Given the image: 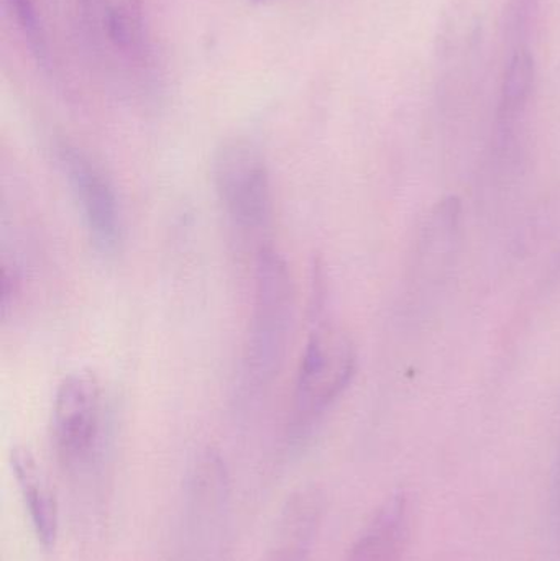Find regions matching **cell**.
I'll return each instance as SVG.
<instances>
[{
	"label": "cell",
	"instance_id": "cell-1",
	"mask_svg": "<svg viewBox=\"0 0 560 561\" xmlns=\"http://www.w3.org/2000/svg\"><path fill=\"white\" fill-rule=\"evenodd\" d=\"M295 316V286L285 259L273 249L260 250L255 263V296L247 335L245 365L250 379L273 381L288 350Z\"/></svg>",
	"mask_w": 560,
	"mask_h": 561
},
{
	"label": "cell",
	"instance_id": "cell-2",
	"mask_svg": "<svg viewBox=\"0 0 560 561\" xmlns=\"http://www.w3.org/2000/svg\"><path fill=\"white\" fill-rule=\"evenodd\" d=\"M357 368L351 339L332 325L311 333L296 373L292 404V432L301 438L344 394Z\"/></svg>",
	"mask_w": 560,
	"mask_h": 561
},
{
	"label": "cell",
	"instance_id": "cell-3",
	"mask_svg": "<svg viewBox=\"0 0 560 561\" xmlns=\"http://www.w3.org/2000/svg\"><path fill=\"white\" fill-rule=\"evenodd\" d=\"M105 425L104 388L98 376L76 371L59 382L53 401V440L68 468L84 467L101 444Z\"/></svg>",
	"mask_w": 560,
	"mask_h": 561
},
{
	"label": "cell",
	"instance_id": "cell-4",
	"mask_svg": "<svg viewBox=\"0 0 560 561\" xmlns=\"http://www.w3.org/2000/svg\"><path fill=\"white\" fill-rule=\"evenodd\" d=\"M213 181L227 216L243 229H259L272 210L268 167L262 151L243 138L217 147Z\"/></svg>",
	"mask_w": 560,
	"mask_h": 561
},
{
	"label": "cell",
	"instance_id": "cell-5",
	"mask_svg": "<svg viewBox=\"0 0 560 561\" xmlns=\"http://www.w3.org/2000/svg\"><path fill=\"white\" fill-rule=\"evenodd\" d=\"M55 157L89 239L104 255L115 253L122 240V214L111 180L84 150L71 141H56Z\"/></svg>",
	"mask_w": 560,
	"mask_h": 561
},
{
	"label": "cell",
	"instance_id": "cell-6",
	"mask_svg": "<svg viewBox=\"0 0 560 561\" xmlns=\"http://www.w3.org/2000/svg\"><path fill=\"white\" fill-rule=\"evenodd\" d=\"M536 88V61L528 43L512 45L500 82L495 112V150L510 154L525 130Z\"/></svg>",
	"mask_w": 560,
	"mask_h": 561
},
{
	"label": "cell",
	"instance_id": "cell-7",
	"mask_svg": "<svg viewBox=\"0 0 560 561\" xmlns=\"http://www.w3.org/2000/svg\"><path fill=\"white\" fill-rule=\"evenodd\" d=\"M414 514L413 494L393 491L358 534L347 561H400L410 543Z\"/></svg>",
	"mask_w": 560,
	"mask_h": 561
},
{
	"label": "cell",
	"instance_id": "cell-8",
	"mask_svg": "<svg viewBox=\"0 0 560 561\" xmlns=\"http://www.w3.org/2000/svg\"><path fill=\"white\" fill-rule=\"evenodd\" d=\"M459 232V201L450 197L434 209L421 233L420 243L414 253L413 276H411L414 289L418 290L426 284L427 289H431L443 280L453 265V253H456Z\"/></svg>",
	"mask_w": 560,
	"mask_h": 561
},
{
	"label": "cell",
	"instance_id": "cell-9",
	"mask_svg": "<svg viewBox=\"0 0 560 561\" xmlns=\"http://www.w3.org/2000/svg\"><path fill=\"white\" fill-rule=\"evenodd\" d=\"M10 465L13 477L19 483L23 503L28 511L35 536L46 549L55 547L58 539V504L49 488L46 486L42 470L32 451L25 447H13L10 451Z\"/></svg>",
	"mask_w": 560,
	"mask_h": 561
},
{
	"label": "cell",
	"instance_id": "cell-10",
	"mask_svg": "<svg viewBox=\"0 0 560 561\" xmlns=\"http://www.w3.org/2000/svg\"><path fill=\"white\" fill-rule=\"evenodd\" d=\"M98 35L134 65L148 66L150 62L151 43L141 0L111 3Z\"/></svg>",
	"mask_w": 560,
	"mask_h": 561
},
{
	"label": "cell",
	"instance_id": "cell-11",
	"mask_svg": "<svg viewBox=\"0 0 560 561\" xmlns=\"http://www.w3.org/2000/svg\"><path fill=\"white\" fill-rule=\"evenodd\" d=\"M318 504L315 496L301 493L289 503L286 511L285 527H283V539L289 542L285 552L289 553V560H301L302 552L308 549L312 530L318 523Z\"/></svg>",
	"mask_w": 560,
	"mask_h": 561
},
{
	"label": "cell",
	"instance_id": "cell-12",
	"mask_svg": "<svg viewBox=\"0 0 560 561\" xmlns=\"http://www.w3.org/2000/svg\"><path fill=\"white\" fill-rule=\"evenodd\" d=\"M3 2L12 19L15 20L16 28L25 39L30 55L43 71L48 72L52 69L48 36L32 0H3Z\"/></svg>",
	"mask_w": 560,
	"mask_h": 561
},
{
	"label": "cell",
	"instance_id": "cell-13",
	"mask_svg": "<svg viewBox=\"0 0 560 561\" xmlns=\"http://www.w3.org/2000/svg\"><path fill=\"white\" fill-rule=\"evenodd\" d=\"M552 501H555V513L560 523V457L558 461V470H556L555 478V493H552Z\"/></svg>",
	"mask_w": 560,
	"mask_h": 561
},
{
	"label": "cell",
	"instance_id": "cell-14",
	"mask_svg": "<svg viewBox=\"0 0 560 561\" xmlns=\"http://www.w3.org/2000/svg\"><path fill=\"white\" fill-rule=\"evenodd\" d=\"M255 2H272V0H255Z\"/></svg>",
	"mask_w": 560,
	"mask_h": 561
}]
</instances>
